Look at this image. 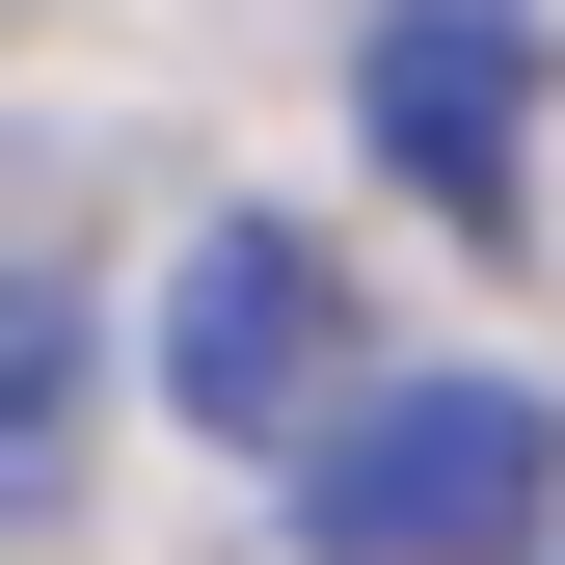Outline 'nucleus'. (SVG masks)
Wrapping results in <instances>:
<instances>
[{
  "mask_svg": "<svg viewBox=\"0 0 565 565\" xmlns=\"http://www.w3.org/2000/svg\"><path fill=\"white\" fill-rule=\"evenodd\" d=\"M565 484V404L539 377H350L297 431V539L323 565H512Z\"/></svg>",
  "mask_w": 565,
  "mask_h": 565,
  "instance_id": "obj_1",
  "label": "nucleus"
},
{
  "mask_svg": "<svg viewBox=\"0 0 565 565\" xmlns=\"http://www.w3.org/2000/svg\"><path fill=\"white\" fill-rule=\"evenodd\" d=\"M54 484H82V297L0 269V512H54Z\"/></svg>",
  "mask_w": 565,
  "mask_h": 565,
  "instance_id": "obj_4",
  "label": "nucleus"
},
{
  "mask_svg": "<svg viewBox=\"0 0 565 565\" xmlns=\"http://www.w3.org/2000/svg\"><path fill=\"white\" fill-rule=\"evenodd\" d=\"M350 82H377V162L431 189L458 243H512V189H539V28L512 0H377Z\"/></svg>",
  "mask_w": 565,
  "mask_h": 565,
  "instance_id": "obj_3",
  "label": "nucleus"
},
{
  "mask_svg": "<svg viewBox=\"0 0 565 565\" xmlns=\"http://www.w3.org/2000/svg\"><path fill=\"white\" fill-rule=\"evenodd\" d=\"M162 404L243 431V458H297L323 404H350V269H323L297 216H216V243L162 269Z\"/></svg>",
  "mask_w": 565,
  "mask_h": 565,
  "instance_id": "obj_2",
  "label": "nucleus"
}]
</instances>
